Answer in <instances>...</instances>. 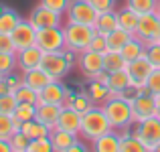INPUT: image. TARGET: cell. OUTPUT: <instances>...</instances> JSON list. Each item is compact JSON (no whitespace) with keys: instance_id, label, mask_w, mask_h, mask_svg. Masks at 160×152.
<instances>
[{"instance_id":"obj_12","label":"cell","mask_w":160,"mask_h":152,"mask_svg":"<svg viewBox=\"0 0 160 152\" xmlns=\"http://www.w3.org/2000/svg\"><path fill=\"white\" fill-rule=\"evenodd\" d=\"M63 16L65 14H59V12L49 10L43 4H39V6L32 8L28 20H31V24L39 31V28H49V27H63Z\"/></svg>"},{"instance_id":"obj_20","label":"cell","mask_w":160,"mask_h":152,"mask_svg":"<svg viewBox=\"0 0 160 152\" xmlns=\"http://www.w3.org/2000/svg\"><path fill=\"white\" fill-rule=\"evenodd\" d=\"M63 105L59 104H39L37 105V120H41L45 126H49L51 130L57 128V120L61 114Z\"/></svg>"},{"instance_id":"obj_11","label":"cell","mask_w":160,"mask_h":152,"mask_svg":"<svg viewBox=\"0 0 160 152\" xmlns=\"http://www.w3.org/2000/svg\"><path fill=\"white\" fill-rule=\"evenodd\" d=\"M77 65H79L81 73L85 75L87 79H95L103 71V53L93 51V49L83 51V53H79Z\"/></svg>"},{"instance_id":"obj_26","label":"cell","mask_w":160,"mask_h":152,"mask_svg":"<svg viewBox=\"0 0 160 152\" xmlns=\"http://www.w3.org/2000/svg\"><path fill=\"white\" fill-rule=\"evenodd\" d=\"M122 140H120V152H148L146 146L142 144V140L134 134V130H122Z\"/></svg>"},{"instance_id":"obj_53","label":"cell","mask_w":160,"mask_h":152,"mask_svg":"<svg viewBox=\"0 0 160 152\" xmlns=\"http://www.w3.org/2000/svg\"><path fill=\"white\" fill-rule=\"evenodd\" d=\"M0 79H2V75H0Z\"/></svg>"},{"instance_id":"obj_41","label":"cell","mask_w":160,"mask_h":152,"mask_svg":"<svg viewBox=\"0 0 160 152\" xmlns=\"http://www.w3.org/2000/svg\"><path fill=\"white\" fill-rule=\"evenodd\" d=\"M69 2H71V0H39V4H43V6L49 8V10L59 12V14H65V12H67Z\"/></svg>"},{"instance_id":"obj_5","label":"cell","mask_w":160,"mask_h":152,"mask_svg":"<svg viewBox=\"0 0 160 152\" xmlns=\"http://www.w3.org/2000/svg\"><path fill=\"white\" fill-rule=\"evenodd\" d=\"M99 12L91 4V0H71L67 6L65 18L67 23H81V24H95Z\"/></svg>"},{"instance_id":"obj_1","label":"cell","mask_w":160,"mask_h":152,"mask_svg":"<svg viewBox=\"0 0 160 152\" xmlns=\"http://www.w3.org/2000/svg\"><path fill=\"white\" fill-rule=\"evenodd\" d=\"M103 112H106L109 124L113 130L122 132V130H128L134 124V112H132V101H128L122 95H112L106 104L102 105Z\"/></svg>"},{"instance_id":"obj_23","label":"cell","mask_w":160,"mask_h":152,"mask_svg":"<svg viewBox=\"0 0 160 152\" xmlns=\"http://www.w3.org/2000/svg\"><path fill=\"white\" fill-rule=\"evenodd\" d=\"M116 12H118V24H120V28H124V31H128V33L134 35L136 28H138L140 14H138L132 6H124V8H120V10H116Z\"/></svg>"},{"instance_id":"obj_35","label":"cell","mask_w":160,"mask_h":152,"mask_svg":"<svg viewBox=\"0 0 160 152\" xmlns=\"http://www.w3.org/2000/svg\"><path fill=\"white\" fill-rule=\"evenodd\" d=\"M8 142H10L12 152H27V150H28V142H31V138H28L27 134L22 132V130H16V132L12 134L10 138H8Z\"/></svg>"},{"instance_id":"obj_7","label":"cell","mask_w":160,"mask_h":152,"mask_svg":"<svg viewBox=\"0 0 160 152\" xmlns=\"http://www.w3.org/2000/svg\"><path fill=\"white\" fill-rule=\"evenodd\" d=\"M132 112H134V124L146 120V118L156 116V112H158V95L150 94V91H146V89L138 91V95L132 99Z\"/></svg>"},{"instance_id":"obj_8","label":"cell","mask_w":160,"mask_h":152,"mask_svg":"<svg viewBox=\"0 0 160 152\" xmlns=\"http://www.w3.org/2000/svg\"><path fill=\"white\" fill-rule=\"evenodd\" d=\"M37 45L45 53H55V51L65 49V27H49L37 31Z\"/></svg>"},{"instance_id":"obj_39","label":"cell","mask_w":160,"mask_h":152,"mask_svg":"<svg viewBox=\"0 0 160 152\" xmlns=\"http://www.w3.org/2000/svg\"><path fill=\"white\" fill-rule=\"evenodd\" d=\"M18 105V99H16L14 94H6V95H0V114H8L12 116Z\"/></svg>"},{"instance_id":"obj_38","label":"cell","mask_w":160,"mask_h":152,"mask_svg":"<svg viewBox=\"0 0 160 152\" xmlns=\"http://www.w3.org/2000/svg\"><path fill=\"white\" fill-rule=\"evenodd\" d=\"M27 152H53V142L51 138H35L28 142V150Z\"/></svg>"},{"instance_id":"obj_2","label":"cell","mask_w":160,"mask_h":152,"mask_svg":"<svg viewBox=\"0 0 160 152\" xmlns=\"http://www.w3.org/2000/svg\"><path fill=\"white\" fill-rule=\"evenodd\" d=\"M109 130H112V124H109L102 105H93L85 114H81V132H79V136L83 140H87L89 144L93 140H98L99 136H103L106 132H109Z\"/></svg>"},{"instance_id":"obj_33","label":"cell","mask_w":160,"mask_h":152,"mask_svg":"<svg viewBox=\"0 0 160 152\" xmlns=\"http://www.w3.org/2000/svg\"><path fill=\"white\" fill-rule=\"evenodd\" d=\"M12 118H14L18 124H22V122L27 120H32V118H37V105L35 104H18L14 109V114H12Z\"/></svg>"},{"instance_id":"obj_36","label":"cell","mask_w":160,"mask_h":152,"mask_svg":"<svg viewBox=\"0 0 160 152\" xmlns=\"http://www.w3.org/2000/svg\"><path fill=\"white\" fill-rule=\"evenodd\" d=\"M128 6H132L138 14H146V12H156L158 0H128Z\"/></svg>"},{"instance_id":"obj_43","label":"cell","mask_w":160,"mask_h":152,"mask_svg":"<svg viewBox=\"0 0 160 152\" xmlns=\"http://www.w3.org/2000/svg\"><path fill=\"white\" fill-rule=\"evenodd\" d=\"M0 53H16L14 41H12V37L6 35V33H0Z\"/></svg>"},{"instance_id":"obj_42","label":"cell","mask_w":160,"mask_h":152,"mask_svg":"<svg viewBox=\"0 0 160 152\" xmlns=\"http://www.w3.org/2000/svg\"><path fill=\"white\" fill-rule=\"evenodd\" d=\"M146 59H148L154 67H160V41L146 45Z\"/></svg>"},{"instance_id":"obj_14","label":"cell","mask_w":160,"mask_h":152,"mask_svg":"<svg viewBox=\"0 0 160 152\" xmlns=\"http://www.w3.org/2000/svg\"><path fill=\"white\" fill-rule=\"evenodd\" d=\"M43 55L45 51L39 45L16 51V67H18V71H28V69H35V67H41Z\"/></svg>"},{"instance_id":"obj_4","label":"cell","mask_w":160,"mask_h":152,"mask_svg":"<svg viewBox=\"0 0 160 152\" xmlns=\"http://www.w3.org/2000/svg\"><path fill=\"white\" fill-rule=\"evenodd\" d=\"M134 134L142 140L146 150L154 152V148H156L158 142H160V118L152 116V118H146L142 122H136L134 124Z\"/></svg>"},{"instance_id":"obj_24","label":"cell","mask_w":160,"mask_h":152,"mask_svg":"<svg viewBox=\"0 0 160 152\" xmlns=\"http://www.w3.org/2000/svg\"><path fill=\"white\" fill-rule=\"evenodd\" d=\"M120 53H122V57L126 59V63L136 61V59H140V57H144V55H146V43H144V41H140L136 35H134L132 39L122 47Z\"/></svg>"},{"instance_id":"obj_30","label":"cell","mask_w":160,"mask_h":152,"mask_svg":"<svg viewBox=\"0 0 160 152\" xmlns=\"http://www.w3.org/2000/svg\"><path fill=\"white\" fill-rule=\"evenodd\" d=\"M20 14L16 10H12V8H6V10L0 12V33H6V35H10L12 31H14L16 27H18L20 23Z\"/></svg>"},{"instance_id":"obj_32","label":"cell","mask_w":160,"mask_h":152,"mask_svg":"<svg viewBox=\"0 0 160 152\" xmlns=\"http://www.w3.org/2000/svg\"><path fill=\"white\" fill-rule=\"evenodd\" d=\"M16 130H20L18 122H16L12 116H8V114H0V138L8 140Z\"/></svg>"},{"instance_id":"obj_27","label":"cell","mask_w":160,"mask_h":152,"mask_svg":"<svg viewBox=\"0 0 160 152\" xmlns=\"http://www.w3.org/2000/svg\"><path fill=\"white\" fill-rule=\"evenodd\" d=\"M20 130H22V132L27 134L31 140H35V138H47L49 134H51V128H49V126H45L43 122L37 120V118L22 122V124H20Z\"/></svg>"},{"instance_id":"obj_21","label":"cell","mask_w":160,"mask_h":152,"mask_svg":"<svg viewBox=\"0 0 160 152\" xmlns=\"http://www.w3.org/2000/svg\"><path fill=\"white\" fill-rule=\"evenodd\" d=\"M130 85H132V83H130V75H128V71H126V67L109 73L108 87H109V91H112V95H122Z\"/></svg>"},{"instance_id":"obj_13","label":"cell","mask_w":160,"mask_h":152,"mask_svg":"<svg viewBox=\"0 0 160 152\" xmlns=\"http://www.w3.org/2000/svg\"><path fill=\"white\" fill-rule=\"evenodd\" d=\"M10 37H12V41H14L16 51L37 45V28L31 24V20H20L18 27L10 33Z\"/></svg>"},{"instance_id":"obj_31","label":"cell","mask_w":160,"mask_h":152,"mask_svg":"<svg viewBox=\"0 0 160 152\" xmlns=\"http://www.w3.org/2000/svg\"><path fill=\"white\" fill-rule=\"evenodd\" d=\"M126 67V59L122 57L120 51H103V69L108 71V73H112V71H118V69H124Z\"/></svg>"},{"instance_id":"obj_22","label":"cell","mask_w":160,"mask_h":152,"mask_svg":"<svg viewBox=\"0 0 160 152\" xmlns=\"http://www.w3.org/2000/svg\"><path fill=\"white\" fill-rule=\"evenodd\" d=\"M85 91L89 94V98L93 99L95 105H103L109 98H112V91H109L108 83L99 81V79H89V83H87Z\"/></svg>"},{"instance_id":"obj_37","label":"cell","mask_w":160,"mask_h":152,"mask_svg":"<svg viewBox=\"0 0 160 152\" xmlns=\"http://www.w3.org/2000/svg\"><path fill=\"white\" fill-rule=\"evenodd\" d=\"M16 67V53H0V75H8L12 73Z\"/></svg>"},{"instance_id":"obj_16","label":"cell","mask_w":160,"mask_h":152,"mask_svg":"<svg viewBox=\"0 0 160 152\" xmlns=\"http://www.w3.org/2000/svg\"><path fill=\"white\" fill-rule=\"evenodd\" d=\"M57 128L79 134L81 132V114L77 109H73L71 105H63L61 114H59V120H57Z\"/></svg>"},{"instance_id":"obj_29","label":"cell","mask_w":160,"mask_h":152,"mask_svg":"<svg viewBox=\"0 0 160 152\" xmlns=\"http://www.w3.org/2000/svg\"><path fill=\"white\" fill-rule=\"evenodd\" d=\"M67 105H71L73 109H77L79 114H85L87 109H91L95 104H93V99L89 98L87 91H71V99H69Z\"/></svg>"},{"instance_id":"obj_28","label":"cell","mask_w":160,"mask_h":152,"mask_svg":"<svg viewBox=\"0 0 160 152\" xmlns=\"http://www.w3.org/2000/svg\"><path fill=\"white\" fill-rule=\"evenodd\" d=\"M132 33H128V31H124V28H113L109 35H106V41H108V49H112V51H122V47H124L126 43H128L130 39H132Z\"/></svg>"},{"instance_id":"obj_49","label":"cell","mask_w":160,"mask_h":152,"mask_svg":"<svg viewBox=\"0 0 160 152\" xmlns=\"http://www.w3.org/2000/svg\"><path fill=\"white\" fill-rule=\"evenodd\" d=\"M73 150H87V146L83 144L81 140H77V142H75V144H73V148H71L69 152H73Z\"/></svg>"},{"instance_id":"obj_46","label":"cell","mask_w":160,"mask_h":152,"mask_svg":"<svg viewBox=\"0 0 160 152\" xmlns=\"http://www.w3.org/2000/svg\"><path fill=\"white\" fill-rule=\"evenodd\" d=\"M89 49H93V51H99V53L108 51V41H106V37H103V35H99V33H95V37L91 39V45H89Z\"/></svg>"},{"instance_id":"obj_40","label":"cell","mask_w":160,"mask_h":152,"mask_svg":"<svg viewBox=\"0 0 160 152\" xmlns=\"http://www.w3.org/2000/svg\"><path fill=\"white\" fill-rule=\"evenodd\" d=\"M144 89L150 91V94H154V95H160V67H156V69L150 73Z\"/></svg>"},{"instance_id":"obj_10","label":"cell","mask_w":160,"mask_h":152,"mask_svg":"<svg viewBox=\"0 0 160 152\" xmlns=\"http://www.w3.org/2000/svg\"><path fill=\"white\" fill-rule=\"evenodd\" d=\"M154 69H156V67L146 59V55L140 57V59H136V61L126 63V71H128V75H130V83H132L134 87H138V89H144L146 87V81H148L150 73H152Z\"/></svg>"},{"instance_id":"obj_9","label":"cell","mask_w":160,"mask_h":152,"mask_svg":"<svg viewBox=\"0 0 160 152\" xmlns=\"http://www.w3.org/2000/svg\"><path fill=\"white\" fill-rule=\"evenodd\" d=\"M134 35H136L140 41H144L146 45L160 41V16H158V12H146V14H140L138 28H136Z\"/></svg>"},{"instance_id":"obj_17","label":"cell","mask_w":160,"mask_h":152,"mask_svg":"<svg viewBox=\"0 0 160 152\" xmlns=\"http://www.w3.org/2000/svg\"><path fill=\"white\" fill-rule=\"evenodd\" d=\"M22 81H24V85L32 87L35 91H41L43 87H47L53 81V75H49L43 67H35V69L22 71Z\"/></svg>"},{"instance_id":"obj_45","label":"cell","mask_w":160,"mask_h":152,"mask_svg":"<svg viewBox=\"0 0 160 152\" xmlns=\"http://www.w3.org/2000/svg\"><path fill=\"white\" fill-rule=\"evenodd\" d=\"M91 4L95 6V10L102 14V12H109L116 10V0H91Z\"/></svg>"},{"instance_id":"obj_52","label":"cell","mask_w":160,"mask_h":152,"mask_svg":"<svg viewBox=\"0 0 160 152\" xmlns=\"http://www.w3.org/2000/svg\"><path fill=\"white\" fill-rule=\"evenodd\" d=\"M156 12H158V16H160V0H158V8H156Z\"/></svg>"},{"instance_id":"obj_25","label":"cell","mask_w":160,"mask_h":152,"mask_svg":"<svg viewBox=\"0 0 160 152\" xmlns=\"http://www.w3.org/2000/svg\"><path fill=\"white\" fill-rule=\"evenodd\" d=\"M95 33H99V35H109V33L113 31V28H118L120 24H118V12L116 10H109V12H102V14H98V20H95Z\"/></svg>"},{"instance_id":"obj_50","label":"cell","mask_w":160,"mask_h":152,"mask_svg":"<svg viewBox=\"0 0 160 152\" xmlns=\"http://www.w3.org/2000/svg\"><path fill=\"white\" fill-rule=\"evenodd\" d=\"M156 116L160 118V95H158V112H156Z\"/></svg>"},{"instance_id":"obj_47","label":"cell","mask_w":160,"mask_h":152,"mask_svg":"<svg viewBox=\"0 0 160 152\" xmlns=\"http://www.w3.org/2000/svg\"><path fill=\"white\" fill-rule=\"evenodd\" d=\"M6 94H14V91L10 89V85H8L6 81H4V77L0 79V95H6Z\"/></svg>"},{"instance_id":"obj_51","label":"cell","mask_w":160,"mask_h":152,"mask_svg":"<svg viewBox=\"0 0 160 152\" xmlns=\"http://www.w3.org/2000/svg\"><path fill=\"white\" fill-rule=\"evenodd\" d=\"M154 152H160V142H158V146H156V148H154Z\"/></svg>"},{"instance_id":"obj_18","label":"cell","mask_w":160,"mask_h":152,"mask_svg":"<svg viewBox=\"0 0 160 152\" xmlns=\"http://www.w3.org/2000/svg\"><path fill=\"white\" fill-rule=\"evenodd\" d=\"M49 138H51V142H53V150H57V152H69L71 148H73V144L79 140V134H73V132H67V130L55 128V130H51Z\"/></svg>"},{"instance_id":"obj_6","label":"cell","mask_w":160,"mask_h":152,"mask_svg":"<svg viewBox=\"0 0 160 152\" xmlns=\"http://www.w3.org/2000/svg\"><path fill=\"white\" fill-rule=\"evenodd\" d=\"M41 67L47 71L49 75H53V79H63L71 69H73V63L67 57V51H55V53H45Z\"/></svg>"},{"instance_id":"obj_15","label":"cell","mask_w":160,"mask_h":152,"mask_svg":"<svg viewBox=\"0 0 160 152\" xmlns=\"http://www.w3.org/2000/svg\"><path fill=\"white\" fill-rule=\"evenodd\" d=\"M67 91L69 89L61 83V79H53L47 87H43V89L39 91V104H59V105H63Z\"/></svg>"},{"instance_id":"obj_44","label":"cell","mask_w":160,"mask_h":152,"mask_svg":"<svg viewBox=\"0 0 160 152\" xmlns=\"http://www.w3.org/2000/svg\"><path fill=\"white\" fill-rule=\"evenodd\" d=\"M4 81L10 85V89H12V91H16V89H18V87L24 83V81H22V73H16V69L12 71V73L4 75Z\"/></svg>"},{"instance_id":"obj_34","label":"cell","mask_w":160,"mask_h":152,"mask_svg":"<svg viewBox=\"0 0 160 152\" xmlns=\"http://www.w3.org/2000/svg\"><path fill=\"white\" fill-rule=\"evenodd\" d=\"M14 95L18 99V104H35V105L39 104V91H35L32 87L24 85V83L14 91Z\"/></svg>"},{"instance_id":"obj_3","label":"cell","mask_w":160,"mask_h":152,"mask_svg":"<svg viewBox=\"0 0 160 152\" xmlns=\"http://www.w3.org/2000/svg\"><path fill=\"white\" fill-rule=\"evenodd\" d=\"M95 37L93 24H81V23H67L65 24V49L83 53L89 49L91 39Z\"/></svg>"},{"instance_id":"obj_19","label":"cell","mask_w":160,"mask_h":152,"mask_svg":"<svg viewBox=\"0 0 160 152\" xmlns=\"http://www.w3.org/2000/svg\"><path fill=\"white\" fill-rule=\"evenodd\" d=\"M120 140H122V134L118 130H109L103 136H99L98 140L91 142V148L98 150V152H120Z\"/></svg>"},{"instance_id":"obj_48","label":"cell","mask_w":160,"mask_h":152,"mask_svg":"<svg viewBox=\"0 0 160 152\" xmlns=\"http://www.w3.org/2000/svg\"><path fill=\"white\" fill-rule=\"evenodd\" d=\"M0 152H12L10 148V142L4 140V138H0Z\"/></svg>"}]
</instances>
